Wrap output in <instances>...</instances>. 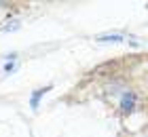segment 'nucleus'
I'll use <instances>...</instances> for the list:
<instances>
[{
  "mask_svg": "<svg viewBox=\"0 0 148 137\" xmlns=\"http://www.w3.org/2000/svg\"><path fill=\"white\" fill-rule=\"evenodd\" d=\"M136 101H138V95L133 91H125L123 95H121V108H123L125 114H129L133 108H136Z\"/></svg>",
  "mask_w": 148,
  "mask_h": 137,
  "instance_id": "nucleus-1",
  "label": "nucleus"
},
{
  "mask_svg": "<svg viewBox=\"0 0 148 137\" xmlns=\"http://www.w3.org/2000/svg\"><path fill=\"white\" fill-rule=\"evenodd\" d=\"M106 91H108L110 95H119V93H125V91H129L127 89V85L123 80H114V82H110L108 87H106Z\"/></svg>",
  "mask_w": 148,
  "mask_h": 137,
  "instance_id": "nucleus-2",
  "label": "nucleus"
},
{
  "mask_svg": "<svg viewBox=\"0 0 148 137\" xmlns=\"http://www.w3.org/2000/svg\"><path fill=\"white\" fill-rule=\"evenodd\" d=\"M47 91H49V89H36V93L32 95V108H34V110L38 108V99L42 97V95H45Z\"/></svg>",
  "mask_w": 148,
  "mask_h": 137,
  "instance_id": "nucleus-3",
  "label": "nucleus"
},
{
  "mask_svg": "<svg viewBox=\"0 0 148 137\" xmlns=\"http://www.w3.org/2000/svg\"><path fill=\"white\" fill-rule=\"evenodd\" d=\"M97 40H102V42H121L123 36H119V34H112V36H97Z\"/></svg>",
  "mask_w": 148,
  "mask_h": 137,
  "instance_id": "nucleus-4",
  "label": "nucleus"
}]
</instances>
